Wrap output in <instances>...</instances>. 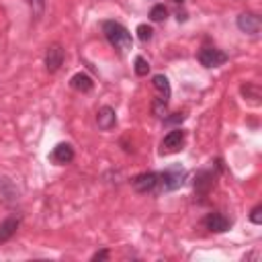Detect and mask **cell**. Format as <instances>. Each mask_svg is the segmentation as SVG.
Segmentation results:
<instances>
[{"mask_svg":"<svg viewBox=\"0 0 262 262\" xmlns=\"http://www.w3.org/2000/svg\"><path fill=\"white\" fill-rule=\"evenodd\" d=\"M102 33L106 37V41L119 49V51H129L131 45H133V39H131V33L117 20H104L102 23Z\"/></svg>","mask_w":262,"mask_h":262,"instance_id":"cell-1","label":"cell"},{"mask_svg":"<svg viewBox=\"0 0 262 262\" xmlns=\"http://www.w3.org/2000/svg\"><path fill=\"white\" fill-rule=\"evenodd\" d=\"M158 176H160V182L158 184H162V190H176V188H180L184 184L186 170L180 164H176V166H170L168 170H164Z\"/></svg>","mask_w":262,"mask_h":262,"instance_id":"cell-2","label":"cell"},{"mask_svg":"<svg viewBox=\"0 0 262 262\" xmlns=\"http://www.w3.org/2000/svg\"><path fill=\"white\" fill-rule=\"evenodd\" d=\"M199 61L205 68H217L227 61V53H223L221 49H215V47H203L199 51Z\"/></svg>","mask_w":262,"mask_h":262,"instance_id":"cell-3","label":"cell"},{"mask_svg":"<svg viewBox=\"0 0 262 262\" xmlns=\"http://www.w3.org/2000/svg\"><path fill=\"white\" fill-rule=\"evenodd\" d=\"M158 182H160V176L156 172H143L131 180V184L137 192H154L158 188Z\"/></svg>","mask_w":262,"mask_h":262,"instance_id":"cell-4","label":"cell"},{"mask_svg":"<svg viewBox=\"0 0 262 262\" xmlns=\"http://www.w3.org/2000/svg\"><path fill=\"white\" fill-rule=\"evenodd\" d=\"M184 143V131L178 127V129H172L164 139H162V149L160 154H174L182 147Z\"/></svg>","mask_w":262,"mask_h":262,"instance_id":"cell-5","label":"cell"},{"mask_svg":"<svg viewBox=\"0 0 262 262\" xmlns=\"http://www.w3.org/2000/svg\"><path fill=\"white\" fill-rule=\"evenodd\" d=\"M215 186V174L211 170H199L196 176H194V190L196 194L205 196L211 192V188Z\"/></svg>","mask_w":262,"mask_h":262,"instance_id":"cell-6","label":"cell"},{"mask_svg":"<svg viewBox=\"0 0 262 262\" xmlns=\"http://www.w3.org/2000/svg\"><path fill=\"white\" fill-rule=\"evenodd\" d=\"M260 27H262L260 16H256L252 12H244V14L237 16V29L246 35H256L260 31Z\"/></svg>","mask_w":262,"mask_h":262,"instance_id":"cell-7","label":"cell"},{"mask_svg":"<svg viewBox=\"0 0 262 262\" xmlns=\"http://www.w3.org/2000/svg\"><path fill=\"white\" fill-rule=\"evenodd\" d=\"M61 63H63V49L59 45L47 47V53H45V68H47V72H51V74L57 72L61 68Z\"/></svg>","mask_w":262,"mask_h":262,"instance_id":"cell-8","label":"cell"},{"mask_svg":"<svg viewBox=\"0 0 262 262\" xmlns=\"http://www.w3.org/2000/svg\"><path fill=\"white\" fill-rule=\"evenodd\" d=\"M96 125H98L100 131H111L117 125V113H115V108H111V106L98 108V113H96Z\"/></svg>","mask_w":262,"mask_h":262,"instance_id":"cell-9","label":"cell"},{"mask_svg":"<svg viewBox=\"0 0 262 262\" xmlns=\"http://www.w3.org/2000/svg\"><path fill=\"white\" fill-rule=\"evenodd\" d=\"M205 227L209 231H215V233H223L229 229V219L221 213H209L205 217Z\"/></svg>","mask_w":262,"mask_h":262,"instance_id":"cell-10","label":"cell"},{"mask_svg":"<svg viewBox=\"0 0 262 262\" xmlns=\"http://www.w3.org/2000/svg\"><path fill=\"white\" fill-rule=\"evenodd\" d=\"M51 160L55 164H70L74 160V147L70 143H57L51 151Z\"/></svg>","mask_w":262,"mask_h":262,"instance_id":"cell-11","label":"cell"},{"mask_svg":"<svg viewBox=\"0 0 262 262\" xmlns=\"http://www.w3.org/2000/svg\"><path fill=\"white\" fill-rule=\"evenodd\" d=\"M70 86H72L74 90H78V92H90L92 86H94V82H92V78H90L88 74L78 72V74H74V76L70 78Z\"/></svg>","mask_w":262,"mask_h":262,"instance_id":"cell-12","label":"cell"},{"mask_svg":"<svg viewBox=\"0 0 262 262\" xmlns=\"http://www.w3.org/2000/svg\"><path fill=\"white\" fill-rule=\"evenodd\" d=\"M16 229H18V219H14V217L4 219V221L0 223V244L8 242V239L16 233Z\"/></svg>","mask_w":262,"mask_h":262,"instance_id":"cell-13","label":"cell"},{"mask_svg":"<svg viewBox=\"0 0 262 262\" xmlns=\"http://www.w3.org/2000/svg\"><path fill=\"white\" fill-rule=\"evenodd\" d=\"M239 92L244 94V98L248 100V102H252V104H260V98H262V90L256 86V84H244L242 88H239Z\"/></svg>","mask_w":262,"mask_h":262,"instance_id":"cell-14","label":"cell"},{"mask_svg":"<svg viewBox=\"0 0 262 262\" xmlns=\"http://www.w3.org/2000/svg\"><path fill=\"white\" fill-rule=\"evenodd\" d=\"M151 84H154V88L162 94L160 98H164V100L170 98V82H168V78H166L164 74H156V76L151 78Z\"/></svg>","mask_w":262,"mask_h":262,"instance_id":"cell-15","label":"cell"},{"mask_svg":"<svg viewBox=\"0 0 262 262\" xmlns=\"http://www.w3.org/2000/svg\"><path fill=\"white\" fill-rule=\"evenodd\" d=\"M166 16H168V8H166L164 4H156V6H151V10H149V18H151L154 23H162Z\"/></svg>","mask_w":262,"mask_h":262,"instance_id":"cell-16","label":"cell"},{"mask_svg":"<svg viewBox=\"0 0 262 262\" xmlns=\"http://www.w3.org/2000/svg\"><path fill=\"white\" fill-rule=\"evenodd\" d=\"M151 111H154V115L156 117H166L168 115V100H164V98H156L154 102H151Z\"/></svg>","mask_w":262,"mask_h":262,"instance_id":"cell-17","label":"cell"},{"mask_svg":"<svg viewBox=\"0 0 262 262\" xmlns=\"http://www.w3.org/2000/svg\"><path fill=\"white\" fill-rule=\"evenodd\" d=\"M135 33H137V39L139 41H149L151 37H154V29L149 27V25H145V23H141V25H137V29H135Z\"/></svg>","mask_w":262,"mask_h":262,"instance_id":"cell-18","label":"cell"},{"mask_svg":"<svg viewBox=\"0 0 262 262\" xmlns=\"http://www.w3.org/2000/svg\"><path fill=\"white\" fill-rule=\"evenodd\" d=\"M133 70H135V74L137 76H147V72H149V63H147V59L145 57H141V55H137L135 57V66H133Z\"/></svg>","mask_w":262,"mask_h":262,"instance_id":"cell-19","label":"cell"},{"mask_svg":"<svg viewBox=\"0 0 262 262\" xmlns=\"http://www.w3.org/2000/svg\"><path fill=\"white\" fill-rule=\"evenodd\" d=\"M250 221H252L254 225H260V223H262V205H256V207L252 209V213H250Z\"/></svg>","mask_w":262,"mask_h":262,"instance_id":"cell-20","label":"cell"},{"mask_svg":"<svg viewBox=\"0 0 262 262\" xmlns=\"http://www.w3.org/2000/svg\"><path fill=\"white\" fill-rule=\"evenodd\" d=\"M43 6H45L43 0H31V8H33V16L35 18H41L43 16Z\"/></svg>","mask_w":262,"mask_h":262,"instance_id":"cell-21","label":"cell"},{"mask_svg":"<svg viewBox=\"0 0 262 262\" xmlns=\"http://www.w3.org/2000/svg\"><path fill=\"white\" fill-rule=\"evenodd\" d=\"M182 121H184V115H182V113H174L172 117H168V115L164 117V123H166V125H180Z\"/></svg>","mask_w":262,"mask_h":262,"instance_id":"cell-22","label":"cell"},{"mask_svg":"<svg viewBox=\"0 0 262 262\" xmlns=\"http://www.w3.org/2000/svg\"><path fill=\"white\" fill-rule=\"evenodd\" d=\"M108 258V250H100V252H96L94 256H92V262H98V260H106Z\"/></svg>","mask_w":262,"mask_h":262,"instance_id":"cell-23","label":"cell"},{"mask_svg":"<svg viewBox=\"0 0 262 262\" xmlns=\"http://www.w3.org/2000/svg\"><path fill=\"white\" fill-rule=\"evenodd\" d=\"M174 2H184V0H174Z\"/></svg>","mask_w":262,"mask_h":262,"instance_id":"cell-24","label":"cell"}]
</instances>
